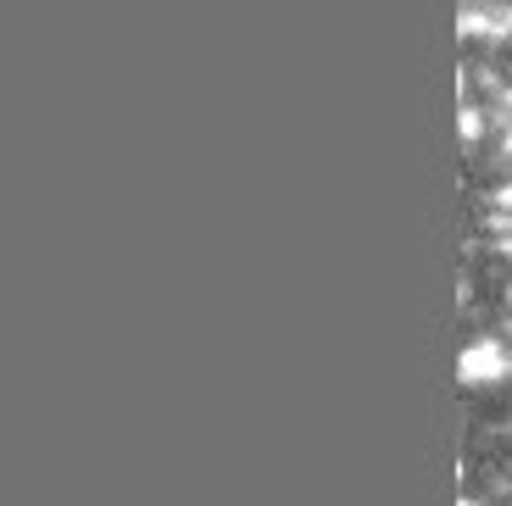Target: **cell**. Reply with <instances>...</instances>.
Masks as SVG:
<instances>
[{
  "mask_svg": "<svg viewBox=\"0 0 512 506\" xmlns=\"http://www.w3.org/2000/svg\"><path fill=\"white\" fill-rule=\"evenodd\" d=\"M457 373H462V384H496L501 373H507V351H501L496 340H474L462 351Z\"/></svg>",
  "mask_w": 512,
  "mask_h": 506,
  "instance_id": "obj_1",
  "label": "cell"
},
{
  "mask_svg": "<svg viewBox=\"0 0 512 506\" xmlns=\"http://www.w3.org/2000/svg\"><path fill=\"white\" fill-rule=\"evenodd\" d=\"M479 128H485V123H479V112L468 106V112H462V134H468V140H479Z\"/></svg>",
  "mask_w": 512,
  "mask_h": 506,
  "instance_id": "obj_2",
  "label": "cell"
},
{
  "mask_svg": "<svg viewBox=\"0 0 512 506\" xmlns=\"http://www.w3.org/2000/svg\"><path fill=\"white\" fill-rule=\"evenodd\" d=\"M457 506H479V501H457Z\"/></svg>",
  "mask_w": 512,
  "mask_h": 506,
  "instance_id": "obj_3",
  "label": "cell"
}]
</instances>
